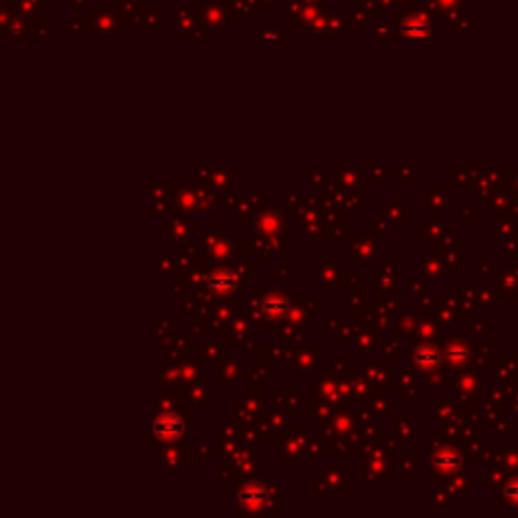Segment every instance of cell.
I'll return each instance as SVG.
<instances>
[{"label": "cell", "mask_w": 518, "mask_h": 518, "mask_svg": "<svg viewBox=\"0 0 518 518\" xmlns=\"http://www.w3.org/2000/svg\"><path fill=\"white\" fill-rule=\"evenodd\" d=\"M211 288H213V292L219 294V296H229L237 288V279H235L233 273L227 272V270L215 272L211 275Z\"/></svg>", "instance_id": "5b68a950"}, {"label": "cell", "mask_w": 518, "mask_h": 518, "mask_svg": "<svg viewBox=\"0 0 518 518\" xmlns=\"http://www.w3.org/2000/svg\"><path fill=\"white\" fill-rule=\"evenodd\" d=\"M239 500H241V506L247 508V510H259L266 506V500H268V492H266V486L261 482H249L246 484V488L239 494Z\"/></svg>", "instance_id": "6da1fadb"}, {"label": "cell", "mask_w": 518, "mask_h": 518, "mask_svg": "<svg viewBox=\"0 0 518 518\" xmlns=\"http://www.w3.org/2000/svg\"><path fill=\"white\" fill-rule=\"evenodd\" d=\"M460 464H462V456L452 447H441V450H437V454L434 456V468H436L437 474H441V476L456 474Z\"/></svg>", "instance_id": "7a4b0ae2"}, {"label": "cell", "mask_w": 518, "mask_h": 518, "mask_svg": "<svg viewBox=\"0 0 518 518\" xmlns=\"http://www.w3.org/2000/svg\"><path fill=\"white\" fill-rule=\"evenodd\" d=\"M415 364L421 369H437L441 364V355L434 344H421L415 351Z\"/></svg>", "instance_id": "277c9868"}, {"label": "cell", "mask_w": 518, "mask_h": 518, "mask_svg": "<svg viewBox=\"0 0 518 518\" xmlns=\"http://www.w3.org/2000/svg\"><path fill=\"white\" fill-rule=\"evenodd\" d=\"M506 500H508L510 504L518 506V478L517 480H512V482L506 486Z\"/></svg>", "instance_id": "52a82bcc"}, {"label": "cell", "mask_w": 518, "mask_h": 518, "mask_svg": "<svg viewBox=\"0 0 518 518\" xmlns=\"http://www.w3.org/2000/svg\"><path fill=\"white\" fill-rule=\"evenodd\" d=\"M447 360L454 364V367H460V364H464L465 360L470 358V349L462 344V342H452L450 346H447Z\"/></svg>", "instance_id": "8992f818"}, {"label": "cell", "mask_w": 518, "mask_h": 518, "mask_svg": "<svg viewBox=\"0 0 518 518\" xmlns=\"http://www.w3.org/2000/svg\"><path fill=\"white\" fill-rule=\"evenodd\" d=\"M261 308H263V314L272 320H281L288 312H290V300L279 294V292H272L268 294L263 302H261Z\"/></svg>", "instance_id": "3957f363"}]
</instances>
